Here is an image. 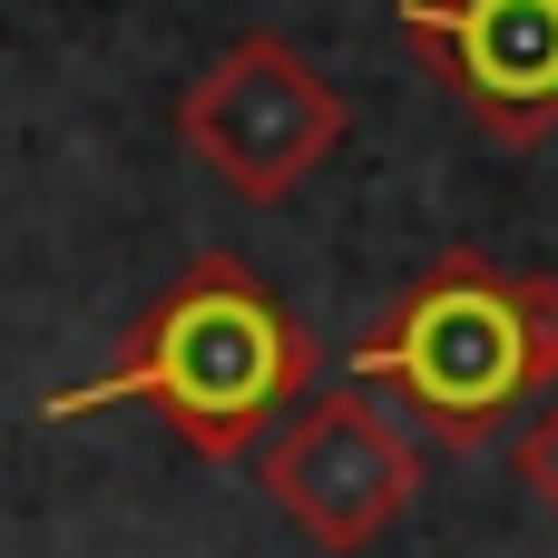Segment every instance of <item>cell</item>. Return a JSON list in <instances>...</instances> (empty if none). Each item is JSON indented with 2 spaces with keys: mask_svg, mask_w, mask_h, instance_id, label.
Here are the masks:
<instances>
[{
  "mask_svg": "<svg viewBox=\"0 0 558 558\" xmlns=\"http://www.w3.org/2000/svg\"><path fill=\"white\" fill-rule=\"evenodd\" d=\"M314 373H324V353L284 314V294L245 255H196L128 324L118 363L69 383V392H49L39 412L49 422H88V412L147 402L196 461H235V451H265V432L314 392Z\"/></svg>",
  "mask_w": 558,
  "mask_h": 558,
  "instance_id": "1",
  "label": "cell"
},
{
  "mask_svg": "<svg viewBox=\"0 0 558 558\" xmlns=\"http://www.w3.org/2000/svg\"><path fill=\"white\" fill-rule=\"evenodd\" d=\"M353 392H392L432 441L481 451L510 412L558 392V275L500 255H432L343 353Z\"/></svg>",
  "mask_w": 558,
  "mask_h": 558,
  "instance_id": "2",
  "label": "cell"
},
{
  "mask_svg": "<svg viewBox=\"0 0 558 558\" xmlns=\"http://www.w3.org/2000/svg\"><path fill=\"white\" fill-rule=\"evenodd\" d=\"M177 137H186V157H196L206 177H226L235 196L275 206V196H294L314 167H333V147L353 137V108H343V88H333L294 39L245 29V39H226V49L186 78Z\"/></svg>",
  "mask_w": 558,
  "mask_h": 558,
  "instance_id": "3",
  "label": "cell"
},
{
  "mask_svg": "<svg viewBox=\"0 0 558 558\" xmlns=\"http://www.w3.org/2000/svg\"><path fill=\"white\" fill-rule=\"evenodd\" d=\"M255 471H265V500L284 510V530L324 558H363L422 500V441H412V422H392L353 383L294 402V422L265 432Z\"/></svg>",
  "mask_w": 558,
  "mask_h": 558,
  "instance_id": "4",
  "label": "cell"
},
{
  "mask_svg": "<svg viewBox=\"0 0 558 558\" xmlns=\"http://www.w3.org/2000/svg\"><path fill=\"white\" fill-rule=\"evenodd\" d=\"M392 20L500 147L558 137V0H402Z\"/></svg>",
  "mask_w": 558,
  "mask_h": 558,
  "instance_id": "5",
  "label": "cell"
},
{
  "mask_svg": "<svg viewBox=\"0 0 558 558\" xmlns=\"http://www.w3.org/2000/svg\"><path fill=\"white\" fill-rule=\"evenodd\" d=\"M510 471H520V490H530L539 510H558V392L530 412V432L510 441Z\"/></svg>",
  "mask_w": 558,
  "mask_h": 558,
  "instance_id": "6",
  "label": "cell"
}]
</instances>
